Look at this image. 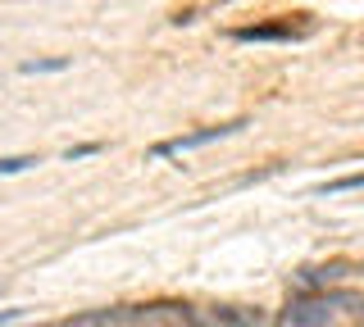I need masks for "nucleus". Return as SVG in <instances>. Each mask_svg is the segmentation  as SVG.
Instances as JSON below:
<instances>
[{
	"label": "nucleus",
	"instance_id": "obj_1",
	"mask_svg": "<svg viewBox=\"0 0 364 327\" xmlns=\"http://www.w3.org/2000/svg\"><path fill=\"white\" fill-rule=\"evenodd\" d=\"M337 309H364V296H355V291H323V296L291 300L287 327H328Z\"/></svg>",
	"mask_w": 364,
	"mask_h": 327
},
{
	"label": "nucleus",
	"instance_id": "obj_2",
	"mask_svg": "<svg viewBox=\"0 0 364 327\" xmlns=\"http://www.w3.org/2000/svg\"><path fill=\"white\" fill-rule=\"evenodd\" d=\"M237 128H246V123H219V128H200V132H187V137H173V141H159L155 155H178V150H196V145H210L219 137H232Z\"/></svg>",
	"mask_w": 364,
	"mask_h": 327
},
{
	"label": "nucleus",
	"instance_id": "obj_3",
	"mask_svg": "<svg viewBox=\"0 0 364 327\" xmlns=\"http://www.w3.org/2000/svg\"><path fill=\"white\" fill-rule=\"evenodd\" d=\"M214 327H264V314L259 309H246V304H219L210 314Z\"/></svg>",
	"mask_w": 364,
	"mask_h": 327
},
{
	"label": "nucleus",
	"instance_id": "obj_4",
	"mask_svg": "<svg viewBox=\"0 0 364 327\" xmlns=\"http://www.w3.org/2000/svg\"><path fill=\"white\" fill-rule=\"evenodd\" d=\"M301 32L291 28H237V41H296Z\"/></svg>",
	"mask_w": 364,
	"mask_h": 327
},
{
	"label": "nucleus",
	"instance_id": "obj_5",
	"mask_svg": "<svg viewBox=\"0 0 364 327\" xmlns=\"http://www.w3.org/2000/svg\"><path fill=\"white\" fill-rule=\"evenodd\" d=\"M60 327H119V314L109 309H96V314H77V318H68Z\"/></svg>",
	"mask_w": 364,
	"mask_h": 327
},
{
	"label": "nucleus",
	"instance_id": "obj_6",
	"mask_svg": "<svg viewBox=\"0 0 364 327\" xmlns=\"http://www.w3.org/2000/svg\"><path fill=\"white\" fill-rule=\"evenodd\" d=\"M364 187V173H346V177H337V182H323L318 187V196H337V191H360Z\"/></svg>",
	"mask_w": 364,
	"mask_h": 327
},
{
	"label": "nucleus",
	"instance_id": "obj_7",
	"mask_svg": "<svg viewBox=\"0 0 364 327\" xmlns=\"http://www.w3.org/2000/svg\"><path fill=\"white\" fill-rule=\"evenodd\" d=\"M32 164H37V155H5V160H0V177L23 173V168H32Z\"/></svg>",
	"mask_w": 364,
	"mask_h": 327
},
{
	"label": "nucleus",
	"instance_id": "obj_8",
	"mask_svg": "<svg viewBox=\"0 0 364 327\" xmlns=\"http://www.w3.org/2000/svg\"><path fill=\"white\" fill-rule=\"evenodd\" d=\"M68 60H28L23 64V73H64Z\"/></svg>",
	"mask_w": 364,
	"mask_h": 327
},
{
	"label": "nucleus",
	"instance_id": "obj_9",
	"mask_svg": "<svg viewBox=\"0 0 364 327\" xmlns=\"http://www.w3.org/2000/svg\"><path fill=\"white\" fill-rule=\"evenodd\" d=\"M87 155H100V141H87V145H68V160H87Z\"/></svg>",
	"mask_w": 364,
	"mask_h": 327
}]
</instances>
